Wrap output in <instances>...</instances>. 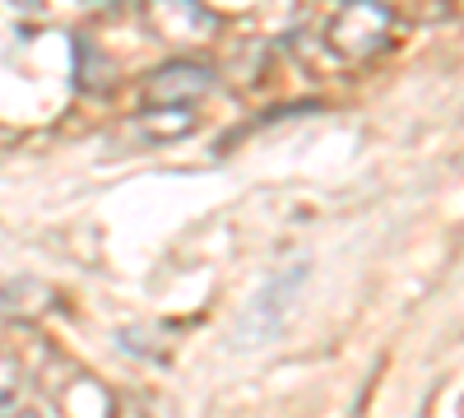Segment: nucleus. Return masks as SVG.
Returning <instances> with one entry per match:
<instances>
[{
	"instance_id": "39448f33",
	"label": "nucleus",
	"mask_w": 464,
	"mask_h": 418,
	"mask_svg": "<svg viewBox=\"0 0 464 418\" xmlns=\"http://www.w3.org/2000/svg\"><path fill=\"white\" fill-rule=\"evenodd\" d=\"M190 126H196V112H190V107H144L130 131L144 144H168V140L186 135Z\"/></svg>"
},
{
	"instance_id": "7ed1b4c3",
	"label": "nucleus",
	"mask_w": 464,
	"mask_h": 418,
	"mask_svg": "<svg viewBox=\"0 0 464 418\" xmlns=\"http://www.w3.org/2000/svg\"><path fill=\"white\" fill-rule=\"evenodd\" d=\"M209 84H214V74L205 65H196V61H168V65H159L144 80V98L153 107H190L200 93H209Z\"/></svg>"
},
{
	"instance_id": "0eeeda50",
	"label": "nucleus",
	"mask_w": 464,
	"mask_h": 418,
	"mask_svg": "<svg viewBox=\"0 0 464 418\" xmlns=\"http://www.w3.org/2000/svg\"><path fill=\"white\" fill-rule=\"evenodd\" d=\"M19 418H37V413H19Z\"/></svg>"
},
{
	"instance_id": "f03ea898",
	"label": "nucleus",
	"mask_w": 464,
	"mask_h": 418,
	"mask_svg": "<svg viewBox=\"0 0 464 418\" xmlns=\"http://www.w3.org/2000/svg\"><path fill=\"white\" fill-rule=\"evenodd\" d=\"M302 279H306V265H293V270H284L279 279H269V284L256 293V302L246 307V321H242L246 339H269V335L284 326V316H288V307H293Z\"/></svg>"
},
{
	"instance_id": "f257e3e1",
	"label": "nucleus",
	"mask_w": 464,
	"mask_h": 418,
	"mask_svg": "<svg viewBox=\"0 0 464 418\" xmlns=\"http://www.w3.org/2000/svg\"><path fill=\"white\" fill-rule=\"evenodd\" d=\"M395 15L385 0H343L334 19L325 24V43L339 61H367L391 43Z\"/></svg>"
},
{
	"instance_id": "423d86ee",
	"label": "nucleus",
	"mask_w": 464,
	"mask_h": 418,
	"mask_svg": "<svg viewBox=\"0 0 464 418\" xmlns=\"http://www.w3.org/2000/svg\"><path fill=\"white\" fill-rule=\"evenodd\" d=\"M74 56H80V89H107L111 84V74H107V61L98 56V47H89L84 37L74 43Z\"/></svg>"
},
{
	"instance_id": "20e7f679",
	"label": "nucleus",
	"mask_w": 464,
	"mask_h": 418,
	"mask_svg": "<svg viewBox=\"0 0 464 418\" xmlns=\"http://www.w3.org/2000/svg\"><path fill=\"white\" fill-rule=\"evenodd\" d=\"M144 15L153 24V33L190 43V37H205L214 28V15L205 10V0H144Z\"/></svg>"
}]
</instances>
